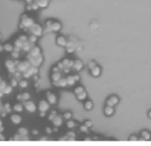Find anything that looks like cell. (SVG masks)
I'll use <instances>...</instances> for the list:
<instances>
[{"mask_svg": "<svg viewBox=\"0 0 151 146\" xmlns=\"http://www.w3.org/2000/svg\"><path fill=\"white\" fill-rule=\"evenodd\" d=\"M23 58L27 61H30L33 66H36V68H41L43 66V63H45V56H43V51H41V48L38 45H33L30 49H28L25 54H23Z\"/></svg>", "mask_w": 151, "mask_h": 146, "instance_id": "6da1fadb", "label": "cell"}, {"mask_svg": "<svg viewBox=\"0 0 151 146\" xmlns=\"http://www.w3.org/2000/svg\"><path fill=\"white\" fill-rule=\"evenodd\" d=\"M12 43H13L15 49H20V51H22V54H25V53H27L28 49H30L31 46H33V43L28 41V35L25 33V31H23L22 35H18V36H17Z\"/></svg>", "mask_w": 151, "mask_h": 146, "instance_id": "7a4b0ae2", "label": "cell"}, {"mask_svg": "<svg viewBox=\"0 0 151 146\" xmlns=\"http://www.w3.org/2000/svg\"><path fill=\"white\" fill-rule=\"evenodd\" d=\"M72 59H74V58H69V54H66V56L58 61L54 66H56L63 74H69V72H72Z\"/></svg>", "mask_w": 151, "mask_h": 146, "instance_id": "3957f363", "label": "cell"}, {"mask_svg": "<svg viewBox=\"0 0 151 146\" xmlns=\"http://www.w3.org/2000/svg\"><path fill=\"white\" fill-rule=\"evenodd\" d=\"M33 23H35V18L30 15V12H25V13H22V15H20V20H18V28H20V31H27L28 28L33 25Z\"/></svg>", "mask_w": 151, "mask_h": 146, "instance_id": "277c9868", "label": "cell"}, {"mask_svg": "<svg viewBox=\"0 0 151 146\" xmlns=\"http://www.w3.org/2000/svg\"><path fill=\"white\" fill-rule=\"evenodd\" d=\"M43 28H45V31H49V33H59V31L63 30V23H61L59 20L49 18V20L45 22Z\"/></svg>", "mask_w": 151, "mask_h": 146, "instance_id": "5b68a950", "label": "cell"}, {"mask_svg": "<svg viewBox=\"0 0 151 146\" xmlns=\"http://www.w3.org/2000/svg\"><path fill=\"white\" fill-rule=\"evenodd\" d=\"M72 92H74V97L77 99V100L81 102V104H82L84 100H86L87 97H89V94H87V90H86V87L82 86V84H76L74 87H72Z\"/></svg>", "mask_w": 151, "mask_h": 146, "instance_id": "8992f818", "label": "cell"}, {"mask_svg": "<svg viewBox=\"0 0 151 146\" xmlns=\"http://www.w3.org/2000/svg\"><path fill=\"white\" fill-rule=\"evenodd\" d=\"M49 109H51V105L48 104L46 99H40V100L36 102V113L41 117V118H45V117H46V113L49 112Z\"/></svg>", "mask_w": 151, "mask_h": 146, "instance_id": "52a82bcc", "label": "cell"}, {"mask_svg": "<svg viewBox=\"0 0 151 146\" xmlns=\"http://www.w3.org/2000/svg\"><path fill=\"white\" fill-rule=\"evenodd\" d=\"M81 82V72H69V74H66V84H68V87H74L76 84H79Z\"/></svg>", "mask_w": 151, "mask_h": 146, "instance_id": "ba28073f", "label": "cell"}, {"mask_svg": "<svg viewBox=\"0 0 151 146\" xmlns=\"http://www.w3.org/2000/svg\"><path fill=\"white\" fill-rule=\"evenodd\" d=\"M25 33H30V35H35V36H38V38H41L43 36V33H45V28H43V25H40V23H36L35 22L33 25L28 28Z\"/></svg>", "mask_w": 151, "mask_h": 146, "instance_id": "9c48e42d", "label": "cell"}, {"mask_svg": "<svg viewBox=\"0 0 151 146\" xmlns=\"http://www.w3.org/2000/svg\"><path fill=\"white\" fill-rule=\"evenodd\" d=\"M12 138H13V140H28V138H30V130L18 125V130L15 131V135L12 136Z\"/></svg>", "mask_w": 151, "mask_h": 146, "instance_id": "30bf717a", "label": "cell"}, {"mask_svg": "<svg viewBox=\"0 0 151 146\" xmlns=\"http://www.w3.org/2000/svg\"><path fill=\"white\" fill-rule=\"evenodd\" d=\"M68 43H72L76 48V53H81L84 49V41L81 40V38L74 36V35H71V36H68Z\"/></svg>", "mask_w": 151, "mask_h": 146, "instance_id": "8fae6325", "label": "cell"}, {"mask_svg": "<svg viewBox=\"0 0 151 146\" xmlns=\"http://www.w3.org/2000/svg\"><path fill=\"white\" fill-rule=\"evenodd\" d=\"M45 99L48 100V104L51 105V107H54V105L59 104V95H58L54 90H48V92L45 94Z\"/></svg>", "mask_w": 151, "mask_h": 146, "instance_id": "7c38bea8", "label": "cell"}, {"mask_svg": "<svg viewBox=\"0 0 151 146\" xmlns=\"http://www.w3.org/2000/svg\"><path fill=\"white\" fill-rule=\"evenodd\" d=\"M4 66H5V69H7V72H8L10 76L17 72V59H12V58L8 56L7 59H5Z\"/></svg>", "mask_w": 151, "mask_h": 146, "instance_id": "4fadbf2b", "label": "cell"}, {"mask_svg": "<svg viewBox=\"0 0 151 146\" xmlns=\"http://www.w3.org/2000/svg\"><path fill=\"white\" fill-rule=\"evenodd\" d=\"M10 113H12V104L8 100H4L2 102V107H0V117L5 118V117H8Z\"/></svg>", "mask_w": 151, "mask_h": 146, "instance_id": "5bb4252c", "label": "cell"}, {"mask_svg": "<svg viewBox=\"0 0 151 146\" xmlns=\"http://www.w3.org/2000/svg\"><path fill=\"white\" fill-rule=\"evenodd\" d=\"M63 76H66V74H63V72H61L59 69L56 68V66H53V68H51V72H49V79H51V82H53V84L58 82V81H59Z\"/></svg>", "mask_w": 151, "mask_h": 146, "instance_id": "9a60e30c", "label": "cell"}, {"mask_svg": "<svg viewBox=\"0 0 151 146\" xmlns=\"http://www.w3.org/2000/svg\"><path fill=\"white\" fill-rule=\"evenodd\" d=\"M8 120H10V123H12V125H15V127H18L20 123H23V117H22V113L12 112L10 115H8Z\"/></svg>", "mask_w": 151, "mask_h": 146, "instance_id": "2e32d148", "label": "cell"}, {"mask_svg": "<svg viewBox=\"0 0 151 146\" xmlns=\"http://www.w3.org/2000/svg\"><path fill=\"white\" fill-rule=\"evenodd\" d=\"M49 123L53 125L54 128H56V130H59L61 127H64V118H63V115H61L59 112L56 113V115H54V118L51 122H49Z\"/></svg>", "mask_w": 151, "mask_h": 146, "instance_id": "e0dca14e", "label": "cell"}, {"mask_svg": "<svg viewBox=\"0 0 151 146\" xmlns=\"http://www.w3.org/2000/svg\"><path fill=\"white\" fill-rule=\"evenodd\" d=\"M84 66H86V63H84L81 58H74V59H72V71L81 72V71H84Z\"/></svg>", "mask_w": 151, "mask_h": 146, "instance_id": "ac0fdd59", "label": "cell"}, {"mask_svg": "<svg viewBox=\"0 0 151 146\" xmlns=\"http://www.w3.org/2000/svg\"><path fill=\"white\" fill-rule=\"evenodd\" d=\"M23 107H25V112L36 113V102H35L33 99H30V100H27V102H23Z\"/></svg>", "mask_w": 151, "mask_h": 146, "instance_id": "d6986e66", "label": "cell"}, {"mask_svg": "<svg viewBox=\"0 0 151 146\" xmlns=\"http://www.w3.org/2000/svg\"><path fill=\"white\" fill-rule=\"evenodd\" d=\"M31 97H33V95L28 92V89H25V90H22V92L17 94V100H18V102H27V100H30Z\"/></svg>", "mask_w": 151, "mask_h": 146, "instance_id": "ffe728a7", "label": "cell"}, {"mask_svg": "<svg viewBox=\"0 0 151 146\" xmlns=\"http://www.w3.org/2000/svg\"><path fill=\"white\" fill-rule=\"evenodd\" d=\"M89 74H91L92 77H100V76H102V66L97 63L95 66H92V68L89 69Z\"/></svg>", "mask_w": 151, "mask_h": 146, "instance_id": "44dd1931", "label": "cell"}, {"mask_svg": "<svg viewBox=\"0 0 151 146\" xmlns=\"http://www.w3.org/2000/svg\"><path fill=\"white\" fill-rule=\"evenodd\" d=\"M56 45L64 49V46L68 45V36H64V35H61V33H56Z\"/></svg>", "mask_w": 151, "mask_h": 146, "instance_id": "7402d4cb", "label": "cell"}, {"mask_svg": "<svg viewBox=\"0 0 151 146\" xmlns=\"http://www.w3.org/2000/svg\"><path fill=\"white\" fill-rule=\"evenodd\" d=\"M105 104L107 105H112V107H117V105L120 104V97H118V95H115V94H112V95H109V97H107Z\"/></svg>", "mask_w": 151, "mask_h": 146, "instance_id": "603a6c76", "label": "cell"}, {"mask_svg": "<svg viewBox=\"0 0 151 146\" xmlns=\"http://www.w3.org/2000/svg\"><path fill=\"white\" fill-rule=\"evenodd\" d=\"M30 86H31V81H30V79H27V77H20V81H18V89H20V90L28 89Z\"/></svg>", "mask_w": 151, "mask_h": 146, "instance_id": "cb8c5ba5", "label": "cell"}, {"mask_svg": "<svg viewBox=\"0 0 151 146\" xmlns=\"http://www.w3.org/2000/svg\"><path fill=\"white\" fill-rule=\"evenodd\" d=\"M64 140H66V141H71V140H72V141H76V140H77V131H76V130H68L64 133Z\"/></svg>", "mask_w": 151, "mask_h": 146, "instance_id": "d4e9b609", "label": "cell"}, {"mask_svg": "<svg viewBox=\"0 0 151 146\" xmlns=\"http://www.w3.org/2000/svg\"><path fill=\"white\" fill-rule=\"evenodd\" d=\"M12 112H17V113H23V112H25L23 102H18V100H17L15 104H12Z\"/></svg>", "mask_w": 151, "mask_h": 146, "instance_id": "484cf974", "label": "cell"}, {"mask_svg": "<svg viewBox=\"0 0 151 146\" xmlns=\"http://www.w3.org/2000/svg\"><path fill=\"white\" fill-rule=\"evenodd\" d=\"M64 127L68 128V130H77V127H79V123L74 120V118H71V120H66L64 122Z\"/></svg>", "mask_w": 151, "mask_h": 146, "instance_id": "4316f807", "label": "cell"}, {"mask_svg": "<svg viewBox=\"0 0 151 146\" xmlns=\"http://www.w3.org/2000/svg\"><path fill=\"white\" fill-rule=\"evenodd\" d=\"M56 89H68V84H66V76H63V77L58 81V82H54L53 84Z\"/></svg>", "mask_w": 151, "mask_h": 146, "instance_id": "83f0119b", "label": "cell"}, {"mask_svg": "<svg viewBox=\"0 0 151 146\" xmlns=\"http://www.w3.org/2000/svg\"><path fill=\"white\" fill-rule=\"evenodd\" d=\"M104 115H105V117H113V115H115V107L105 104V107H104Z\"/></svg>", "mask_w": 151, "mask_h": 146, "instance_id": "f1b7e54d", "label": "cell"}, {"mask_svg": "<svg viewBox=\"0 0 151 146\" xmlns=\"http://www.w3.org/2000/svg\"><path fill=\"white\" fill-rule=\"evenodd\" d=\"M82 105H84V110H86V112H91V110H94V102H92L89 97H87L86 100L82 102Z\"/></svg>", "mask_w": 151, "mask_h": 146, "instance_id": "f546056e", "label": "cell"}, {"mask_svg": "<svg viewBox=\"0 0 151 146\" xmlns=\"http://www.w3.org/2000/svg\"><path fill=\"white\" fill-rule=\"evenodd\" d=\"M138 136H140V140H143V141H150L151 140V131L150 130H141Z\"/></svg>", "mask_w": 151, "mask_h": 146, "instance_id": "4dcf8cb0", "label": "cell"}, {"mask_svg": "<svg viewBox=\"0 0 151 146\" xmlns=\"http://www.w3.org/2000/svg\"><path fill=\"white\" fill-rule=\"evenodd\" d=\"M35 2H36V5H38V8H40V10L48 8L49 4H51V0H35Z\"/></svg>", "mask_w": 151, "mask_h": 146, "instance_id": "1f68e13d", "label": "cell"}, {"mask_svg": "<svg viewBox=\"0 0 151 146\" xmlns=\"http://www.w3.org/2000/svg\"><path fill=\"white\" fill-rule=\"evenodd\" d=\"M2 45H4V53H7V54L15 49V46H13V43H12V41H8V43H4V41H2Z\"/></svg>", "mask_w": 151, "mask_h": 146, "instance_id": "d6a6232c", "label": "cell"}, {"mask_svg": "<svg viewBox=\"0 0 151 146\" xmlns=\"http://www.w3.org/2000/svg\"><path fill=\"white\" fill-rule=\"evenodd\" d=\"M77 130H79L81 133H84V135H87V133H89V131H91L92 128H89V127H87V125L82 122V123H79V127H77Z\"/></svg>", "mask_w": 151, "mask_h": 146, "instance_id": "836d02e7", "label": "cell"}, {"mask_svg": "<svg viewBox=\"0 0 151 146\" xmlns=\"http://www.w3.org/2000/svg\"><path fill=\"white\" fill-rule=\"evenodd\" d=\"M8 56H10L12 59H20V56H23V54H22L20 49H13L12 53H8Z\"/></svg>", "mask_w": 151, "mask_h": 146, "instance_id": "e575fe53", "label": "cell"}, {"mask_svg": "<svg viewBox=\"0 0 151 146\" xmlns=\"http://www.w3.org/2000/svg\"><path fill=\"white\" fill-rule=\"evenodd\" d=\"M56 113H58V110H51V109H49V112L46 113V117H45L46 120H48V123H49V122H51V120L54 118V115H56Z\"/></svg>", "mask_w": 151, "mask_h": 146, "instance_id": "d590c367", "label": "cell"}, {"mask_svg": "<svg viewBox=\"0 0 151 146\" xmlns=\"http://www.w3.org/2000/svg\"><path fill=\"white\" fill-rule=\"evenodd\" d=\"M61 115H63V118H64V122H66V120H71V118H74V113H72L71 110H66V112H63Z\"/></svg>", "mask_w": 151, "mask_h": 146, "instance_id": "8d00e7d4", "label": "cell"}, {"mask_svg": "<svg viewBox=\"0 0 151 146\" xmlns=\"http://www.w3.org/2000/svg\"><path fill=\"white\" fill-rule=\"evenodd\" d=\"M27 35H28V41H30V43H33V45H36L40 38H38V36H35V35H30V33H27Z\"/></svg>", "mask_w": 151, "mask_h": 146, "instance_id": "74e56055", "label": "cell"}, {"mask_svg": "<svg viewBox=\"0 0 151 146\" xmlns=\"http://www.w3.org/2000/svg\"><path fill=\"white\" fill-rule=\"evenodd\" d=\"M4 130H5V125H4V118L0 117V133H4Z\"/></svg>", "mask_w": 151, "mask_h": 146, "instance_id": "f35d334b", "label": "cell"}, {"mask_svg": "<svg viewBox=\"0 0 151 146\" xmlns=\"http://www.w3.org/2000/svg\"><path fill=\"white\" fill-rule=\"evenodd\" d=\"M30 136H35V138H36V136H40V131H38V130H31L30 131Z\"/></svg>", "mask_w": 151, "mask_h": 146, "instance_id": "ab89813d", "label": "cell"}, {"mask_svg": "<svg viewBox=\"0 0 151 146\" xmlns=\"http://www.w3.org/2000/svg\"><path fill=\"white\" fill-rule=\"evenodd\" d=\"M128 140H130V141H136V140H140V136H138V135H130Z\"/></svg>", "mask_w": 151, "mask_h": 146, "instance_id": "60d3db41", "label": "cell"}, {"mask_svg": "<svg viewBox=\"0 0 151 146\" xmlns=\"http://www.w3.org/2000/svg\"><path fill=\"white\" fill-rule=\"evenodd\" d=\"M146 115H148V118H150V120H151V109L148 110V113H146Z\"/></svg>", "mask_w": 151, "mask_h": 146, "instance_id": "b9f144b4", "label": "cell"}, {"mask_svg": "<svg viewBox=\"0 0 151 146\" xmlns=\"http://www.w3.org/2000/svg\"><path fill=\"white\" fill-rule=\"evenodd\" d=\"M0 140H4V133H0Z\"/></svg>", "mask_w": 151, "mask_h": 146, "instance_id": "7bdbcfd3", "label": "cell"}, {"mask_svg": "<svg viewBox=\"0 0 151 146\" xmlns=\"http://www.w3.org/2000/svg\"><path fill=\"white\" fill-rule=\"evenodd\" d=\"M0 41H4V38H2V33H0Z\"/></svg>", "mask_w": 151, "mask_h": 146, "instance_id": "ee69618b", "label": "cell"}, {"mask_svg": "<svg viewBox=\"0 0 151 146\" xmlns=\"http://www.w3.org/2000/svg\"><path fill=\"white\" fill-rule=\"evenodd\" d=\"M10 2H20V0H10Z\"/></svg>", "mask_w": 151, "mask_h": 146, "instance_id": "f6af8a7d", "label": "cell"}]
</instances>
